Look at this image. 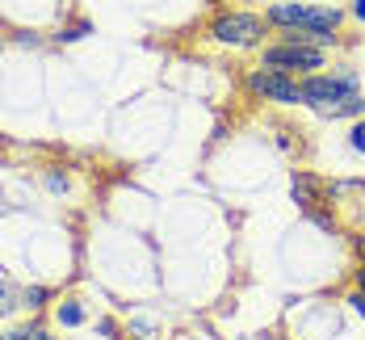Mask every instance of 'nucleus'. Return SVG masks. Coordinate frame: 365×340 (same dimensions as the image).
Wrapping results in <instances>:
<instances>
[{
	"instance_id": "10",
	"label": "nucleus",
	"mask_w": 365,
	"mask_h": 340,
	"mask_svg": "<svg viewBox=\"0 0 365 340\" xmlns=\"http://www.w3.org/2000/svg\"><path fill=\"white\" fill-rule=\"evenodd\" d=\"M0 340H46V328L34 319V324H21V328H9Z\"/></svg>"
},
{
	"instance_id": "8",
	"label": "nucleus",
	"mask_w": 365,
	"mask_h": 340,
	"mask_svg": "<svg viewBox=\"0 0 365 340\" xmlns=\"http://www.w3.org/2000/svg\"><path fill=\"white\" fill-rule=\"evenodd\" d=\"M13 311H21V286H13L9 277H0V319L13 315Z\"/></svg>"
},
{
	"instance_id": "3",
	"label": "nucleus",
	"mask_w": 365,
	"mask_h": 340,
	"mask_svg": "<svg viewBox=\"0 0 365 340\" xmlns=\"http://www.w3.org/2000/svg\"><path fill=\"white\" fill-rule=\"evenodd\" d=\"M260 68H273V72L286 76H315L328 68V51H315V46H294V42H269L260 51Z\"/></svg>"
},
{
	"instance_id": "14",
	"label": "nucleus",
	"mask_w": 365,
	"mask_h": 340,
	"mask_svg": "<svg viewBox=\"0 0 365 340\" xmlns=\"http://www.w3.org/2000/svg\"><path fill=\"white\" fill-rule=\"evenodd\" d=\"M97 332H101V336H110V340H122V332H118V324H113V319H97Z\"/></svg>"
},
{
	"instance_id": "17",
	"label": "nucleus",
	"mask_w": 365,
	"mask_h": 340,
	"mask_svg": "<svg viewBox=\"0 0 365 340\" xmlns=\"http://www.w3.org/2000/svg\"><path fill=\"white\" fill-rule=\"evenodd\" d=\"M46 185H51L55 193H59V189H68V177H59V172H51V177H46Z\"/></svg>"
},
{
	"instance_id": "5",
	"label": "nucleus",
	"mask_w": 365,
	"mask_h": 340,
	"mask_svg": "<svg viewBox=\"0 0 365 340\" xmlns=\"http://www.w3.org/2000/svg\"><path fill=\"white\" fill-rule=\"evenodd\" d=\"M290 193H294V202H298V210H315L319 202H328V181H319L315 172H294L290 177Z\"/></svg>"
},
{
	"instance_id": "15",
	"label": "nucleus",
	"mask_w": 365,
	"mask_h": 340,
	"mask_svg": "<svg viewBox=\"0 0 365 340\" xmlns=\"http://www.w3.org/2000/svg\"><path fill=\"white\" fill-rule=\"evenodd\" d=\"M344 302H349V306H353V311L365 319V294H361V290H349V299H344Z\"/></svg>"
},
{
	"instance_id": "9",
	"label": "nucleus",
	"mask_w": 365,
	"mask_h": 340,
	"mask_svg": "<svg viewBox=\"0 0 365 340\" xmlns=\"http://www.w3.org/2000/svg\"><path fill=\"white\" fill-rule=\"evenodd\" d=\"M46 299H51V290H46V286H26V290H21V311L38 315V311L46 306Z\"/></svg>"
},
{
	"instance_id": "1",
	"label": "nucleus",
	"mask_w": 365,
	"mask_h": 340,
	"mask_svg": "<svg viewBox=\"0 0 365 340\" xmlns=\"http://www.w3.org/2000/svg\"><path fill=\"white\" fill-rule=\"evenodd\" d=\"M273 26H269V17H260V13H244V9H222L210 17V26H206V34L222 42V46H235V51H252L264 42Z\"/></svg>"
},
{
	"instance_id": "13",
	"label": "nucleus",
	"mask_w": 365,
	"mask_h": 340,
	"mask_svg": "<svg viewBox=\"0 0 365 340\" xmlns=\"http://www.w3.org/2000/svg\"><path fill=\"white\" fill-rule=\"evenodd\" d=\"M307 219H311L315 227H324V231H336V219H331L328 210H319V206H315V210H307Z\"/></svg>"
},
{
	"instance_id": "6",
	"label": "nucleus",
	"mask_w": 365,
	"mask_h": 340,
	"mask_svg": "<svg viewBox=\"0 0 365 340\" xmlns=\"http://www.w3.org/2000/svg\"><path fill=\"white\" fill-rule=\"evenodd\" d=\"M84 319H88V311H84V302H80V299L55 302V324H63V328H80Z\"/></svg>"
},
{
	"instance_id": "20",
	"label": "nucleus",
	"mask_w": 365,
	"mask_h": 340,
	"mask_svg": "<svg viewBox=\"0 0 365 340\" xmlns=\"http://www.w3.org/2000/svg\"><path fill=\"white\" fill-rule=\"evenodd\" d=\"M0 51H4V38H0Z\"/></svg>"
},
{
	"instance_id": "4",
	"label": "nucleus",
	"mask_w": 365,
	"mask_h": 340,
	"mask_svg": "<svg viewBox=\"0 0 365 340\" xmlns=\"http://www.w3.org/2000/svg\"><path fill=\"white\" fill-rule=\"evenodd\" d=\"M244 88L252 93L256 101H273V105H302V80L273 68H252Z\"/></svg>"
},
{
	"instance_id": "21",
	"label": "nucleus",
	"mask_w": 365,
	"mask_h": 340,
	"mask_svg": "<svg viewBox=\"0 0 365 340\" xmlns=\"http://www.w3.org/2000/svg\"><path fill=\"white\" fill-rule=\"evenodd\" d=\"M361 189H365V181H361Z\"/></svg>"
},
{
	"instance_id": "18",
	"label": "nucleus",
	"mask_w": 365,
	"mask_h": 340,
	"mask_svg": "<svg viewBox=\"0 0 365 340\" xmlns=\"http://www.w3.org/2000/svg\"><path fill=\"white\" fill-rule=\"evenodd\" d=\"M353 17H357V21H365V0H353Z\"/></svg>"
},
{
	"instance_id": "12",
	"label": "nucleus",
	"mask_w": 365,
	"mask_h": 340,
	"mask_svg": "<svg viewBox=\"0 0 365 340\" xmlns=\"http://www.w3.org/2000/svg\"><path fill=\"white\" fill-rule=\"evenodd\" d=\"M349 148L365 155V118H357V122H353V130H349Z\"/></svg>"
},
{
	"instance_id": "2",
	"label": "nucleus",
	"mask_w": 365,
	"mask_h": 340,
	"mask_svg": "<svg viewBox=\"0 0 365 340\" xmlns=\"http://www.w3.org/2000/svg\"><path fill=\"white\" fill-rule=\"evenodd\" d=\"M349 93H361V76L353 68H331V72L302 76V105L328 113L336 101H344Z\"/></svg>"
},
{
	"instance_id": "19",
	"label": "nucleus",
	"mask_w": 365,
	"mask_h": 340,
	"mask_svg": "<svg viewBox=\"0 0 365 340\" xmlns=\"http://www.w3.org/2000/svg\"><path fill=\"white\" fill-rule=\"evenodd\" d=\"M353 248H357V257L365 261V235H353Z\"/></svg>"
},
{
	"instance_id": "7",
	"label": "nucleus",
	"mask_w": 365,
	"mask_h": 340,
	"mask_svg": "<svg viewBox=\"0 0 365 340\" xmlns=\"http://www.w3.org/2000/svg\"><path fill=\"white\" fill-rule=\"evenodd\" d=\"M324 118H353V122L365 118V93H349V97H344V101H336Z\"/></svg>"
},
{
	"instance_id": "16",
	"label": "nucleus",
	"mask_w": 365,
	"mask_h": 340,
	"mask_svg": "<svg viewBox=\"0 0 365 340\" xmlns=\"http://www.w3.org/2000/svg\"><path fill=\"white\" fill-rule=\"evenodd\" d=\"M353 290L365 294V261H357V269H353Z\"/></svg>"
},
{
	"instance_id": "11",
	"label": "nucleus",
	"mask_w": 365,
	"mask_h": 340,
	"mask_svg": "<svg viewBox=\"0 0 365 340\" xmlns=\"http://www.w3.org/2000/svg\"><path fill=\"white\" fill-rule=\"evenodd\" d=\"M93 34V21H72V26H63L59 34H55V42H80V38Z\"/></svg>"
}]
</instances>
